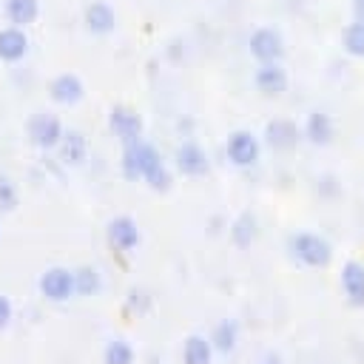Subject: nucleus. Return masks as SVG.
<instances>
[{"instance_id": "18", "label": "nucleus", "mask_w": 364, "mask_h": 364, "mask_svg": "<svg viewBox=\"0 0 364 364\" xmlns=\"http://www.w3.org/2000/svg\"><path fill=\"white\" fill-rule=\"evenodd\" d=\"M213 344L205 336H188L182 344V364H210Z\"/></svg>"}, {"instance_id": "20", "label": "nucleus", "mask_w": 364, "mask_h": 364, "mask_svg": "<svg viewBox=\"0 0 364 364\" xmlns=\"http://www.w3.org/2000/svg\"><path fill=\"white\" fill-rule=\"evenodd\" d=\"M60 154H63V159H65L68 165L85 162V156H88V142H85V136L77 134V131H65V136H63V142H60Z\"/></svg>"}, {"instance_id": "4", "label": "nucleus", "mask_w": 364, "mask_h": 364, "mask_svg": "<svg viewBox=\"0 0 364 364\" xmlns=\"http://www.w3.org/2000/svg\"><path fill=\"white\" fill-rule=\"evenodd\" d=\"M108 128H111V134H114L122 145L142 142V117H139L134 108L114 105V108H111V117H108Z\"/></svg>"}, {"instance_id": "15", "label": "nucleus", "mask_w": 364, "mask_h": 364, "mask_svg": "<svg viewBox=\"0 0 364 364\" xmlns=\"http://www.w3.org/2000/svg\"><path fill=\"white\" fill-rule=\"evenodd\" d=\"M341 290L353 307H364V264L347 262L341 267Z\"/></svg>"}, {"instance_id": "12", "label": "nucleus", "mask_w": 364, "mask_h": 364, "mask_svg": "<svg viewBox=\"0 0 364 364\" xmlns=\"http://www.w3.org/2000/svg\"><path fill=\"white\" fill-rule=\"evenodd\" d=\"M82 94H85V85L74 74H60L48 82V97L60 105H77L82 100Z\"/></svg>"}, {"instance_id": "24", "label": "nucleus", "mask_w": 364, "mask_h": 364, "mask_svg": "<svg viewBox=\"0 0 364 364\" xmlns=\"http://www.w3.org/2000/svg\"><path fill=\"white\" fill-rule=\"evenodd\" d=\"M102 364H134V347L125 338H111L105 344Z\"/></svg>"}, {"instance_id": "21", "label": "nucleus", "mask_w": 364, "mask_h": 364, "mask_svg": "<svg viewBox=\"0 0 364 364\" xmlns=\"http://www.w3.org/2000/svg\"><path fill=\"white\" fill-rule=\"evenodd\" d=\"M100 287H102V279L91 264H82L74 270V296H94L100 293Z\"/></svg>"}, {"instance_id": "2", "label": "nucleus", "mask_w": 364, "mask_h": 364, "mask_svg": "<svg viewBox=\"0 0 364 364\" xmlns=\"http://www.w3.org/2000/svg\"><path fill=\"white\" fill-rule=\"evenodd\" d=\"M26 131H28V139H31L37 148H43V151L60 148V142H63V136H65V128H63L60 117L46 114V111L34 114V117L28 119Z\"/></svg>"}, {"instance_id": "28", "label": "nucleus", "mask_w": 364, "mask_h": 364, "mask_svg": "<svg viewBox=\"0 0 364 364\" xmlns=\"http://www.w3.org/2000/svg\"><path fill=\"white\" fill-rule=\"evenodd\" d=\"M131 304H136V307H148V304H151V299H145L139 290H134V293H131Z\"/></svg>"}, {"instance_id": "3", "label": "nucleus", "mask_w": 364, "mask_h": 364, "mask_svg": "<svg viewBox=\"0 0 364 364\" xmlns=\"http://www.w3.org/2000/svg\"><path fill=\"white\" fill-rule=\"evenodd\" d=\"M136 151H139V179H145L154 191H168L171 176L165 171V159L156 151V145L154 142H136Z\"/></svg>"}, {"instance_id": "23", "label": "nucleus", "mask_w": 364, "mask_h": 364, "mask_svg": "<svg viewBox=\"0 0 364 364\" xmlns=\"http://www.w3.org/2000/svg\"><path fill=\"white\" fill-rule=\"evenodd\" d=\"M341 46L350 57H364V23L361 20H353L341 31Z\"/></svg>"}, {"instance_id": "29", "label": "nucleus", "mask_w": 364, "mask_h": 364, "mask_svg": "<svg viewBox=\"0 0 364 364\" xmlns=\"http://www.w3.org/2000/svg\"><path fill=\"white\" fill-rule=\"evenodd\" d=\"M353 17L364 23V0H353Z\"/></svg>"}, {"instance_id": "19", "label": "nucleus", "mask_w": 364, "mask_h": 364, "mask_svg": "<svg viewBox=\"0 0 364 364\" xmlns=\"http://www.w3.org/2000/svg\"><path fill=\"white\" fill-rule=\"evenodd\" d=\"M3 11H6V17H9L11 26H20V28H23V26H28V23L37 20L40 3H37V0H6Z\"/></svg>"}, {"instance_id": "10", "label": "nucleus", "mask_w": 364, "mask_h": 364, "mask_svg": "<svg viewBox=\"0 0 364 364\" xmlns=\"http://www.w3.org/2000/svg\"><path fill=\"white\" fill-rule=\"evenodd\" d=\"M82 20H85V28H88L91 34H97V37L111 34L114 26H117V14H114L111 3H105V0H94V3H88Z\"/></svg>"}, {"instance_id": "26", "label": "nucleus", "mask_w": 364, "mask_h": 364, "mask_svg": "<svg viewBox=\"0 0 364 364\" xmlns=\"http://www.w3.org/2000/svg\"><path fill=\"white\" fill-rule=\"evenodd\" d=\"M17 185L0 173V210H14L17 208Z\"/></svg>"}, {"instance_id": "16", "label": "nucleus", "mask_w": 364, "mask_h": 364, "mask_svg": "<svg viewBox=\"0 0 364 364\" xmlns=\"http://www.w3.org/2000/svg\"><path fill=\"white\" fill-rule=\"evenodd\" d=\"M304 136H307V142H313V145H330L333 136H336V125H333V119H330L324 111H313V114H307Z\"/></svg>"}, {"instance_id": "25", "label": "nucleus", "mask_w": 364, "mask_h": 364, "mask_svg": "<svg viewBox=\"0 0 364 364\" xmlns=\"http://www.w3.org/2000/svg\"><path fill=\"white\" fill-rule=\"evenodd\" d=\"M122 173H125V179H139V151H136V142L125 145V151H122Z\"/></svg>"}, {"instance_id": "17", "label": "nucleus", "mask_w": 364, "mask_h": 364, "mask_svg": "<svg viewBox=\"0 0 364 364\" xmlns=\"http://www.w3.org/2000/svg\"><path fill=\"white\" fill-rule=\"evenodd\" d=\"M239 341V321L236 318H222L210 330V344L216 353H230Z\"/></svg>"}, {"instance_id": "8", "label": "nucleus", "mask_w": 364, "mask_h": 364, "mask_svg": "<svg viewBox=\"0 0 364 364\" xmlns=\"http://www.w3.org/2000/svg\"><path fill=\"white\" fill-rule=\"evenodd\" d=\"M176 168H179V173H185V176H205L208 168H210L205 148H202L199 142H193V139L182 142L179 151H176Z\"/></svg>"}, {"instance_id": "14", "label": "nucleus", "mask_w": 364, "mask_h": 364, "mask_svg": "<svg viewBox=\"0 0 364 364\" xmlns=\"http://www.w3.org/2000/svg\"><path fill=\"white\" fill-rule=\"evenodd\" d=\"M299 128H296V122L293 119H273V122H267V128H264V142L273 148V151H290V148H296V142H299Z\"/></svg>"}, {"instance_id": "7", "label": "nucleus", "mask_w": 364, "mask_h": 364, "mask_svg": "<svg viewBox=\"0 0 364 364\" xmlns=\"http://www.w3.org/2000/svg\"><path fill=\"white\" fill-rule=\"evenodd\" d=\"M40 293L48 301H68L74 296V270L65 267H48L40 276Z\"/></svg>"}, {"instance_id": "9", "label": "nucleus", "mask_w": 364, "mask_h": 364, "mask_svg": "<svg viewBox=\"0 0 364 364\" xmlns=\"http://www.w3.org/2000/svg\"><path fill=\"white\" fill-rule=\"evenodd\" d=\"M108 245L114 250H134L139 245V228L131 216H117L108 222Z\"/></svg>"}, {"instance_id": "5", "label": "nucleus", "mask_w": 364, "mask_h": 364, "mask_svg": "<svg viewBox=\"0 0 364 364\" xmlns=\"http://www.w3.org/2000/svg\"><path fill=\"white\" fill-rule=\"evenodd\" d=\"M225 154H228V159L236 168H250L259 159V139L250 131H245V128L230 131L228 134V142H225Z\"/></svg>"}, {"instance_id": "6", "label": "nucleus", "mask_w": 364, "mask_h": 364, "mask_svg": "<svg viewBox=\"0 0 364 364\" xmlns=\"http://www.w3.org/2000/svg\"><path fill=\"white\" fill-rule=\"evenodd\" d=\"M247 48H250V54H253L259 63H279L282 54H284V43H282L279 31H276V28H267V26H262V28H256V31L250 34Z\"/></svg>"}, {"instance_id": "27", "label": "nucleus", "mask_w": 364, "mask_h": 364, "mask_svg": "<svg viewBox=\"0 0 364 364\" xmlns=\"http://www.w3.org/2000/svg\"><path fill=\"white\" fill-rule=\"evenodd\" d=\"M11 316H14V307H11L9 296L0 293V330H6V327L11 324Z\"/></svg>"}, {"instance_id": "30", "label": "nucleus", "mask_w": 364, "mask_h": 364, "mask_svg": "<svg viewBox=\"0 0 364 364\" xmlns=\"http://www.w3.org/2000/svg\"><path fill=\"white\" fill-rule=\"evenodd\" d=\"M262 364H284V361H282L279 355H264V361H262Z\"/></svg>"}, {"instance_id": "13", "label": "nucleus", "mask_w": 364, "mask_h": 364, "mask_svg": "<svg viewBox=\"0 0 364 364\" xmlns=\"http://www.w3.org/2000/svg\"><path fill=\"white\" fill-rule=\"evenodd\" d=\"M28 54V37L20 26L0 28V60L3 63H20Z\"/></svg>"}, {"instance_id": "1", "label": "nucleus", "mask_w": 364, "mask_h": 364, "mask_svg": "<svg viewBox=\"0 0 364 364\" xmlns=\"http://www.w3.org/2000/svg\"><path fill=\"white\" fill-rule=\"evenodd\" d=\"M290 250H293V256H296L301 264H307V267H327L330 259H333L330 242H327L324 236H318V233H310V230L296 233L293 242H290Z\"/></svg>"}, {"instance_id": "11", "label": "nucleus", "mask_w": 364, "mask_h": 364, "mask_svg": "<svg viewBox=\"0 0 364 364\" xmlns=\"http://www.w3.org/2000/svg\"><path fill=\"white\" fill-rule=\"evenodd\" d=\"M253 82L264 97H279L287 88V71L279 63H259Z\"/></svg>"}, {"instance_id": "22", "label": "nucleus", "mask_w": 364, "mask_h": 364, "mask_svg": "<svg viewBox=\"0 0 364 364\" xmlns=\"http://www.w3.org/2000/svg\"><path fill=\"white\" fill-rule=\"evenodd\" d=\"M233 242L239 245V247H250L253 245V239H256V233H259V228H256V219H253V213H239L236 216V222H233Z\"/></svg>"}]
</instances>
